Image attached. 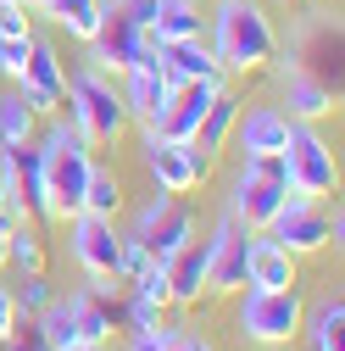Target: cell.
Here are the masks:
<instances>
[{"label":"cell","mask_w":345,"mask_h":351,"mask_svg":"<svg viewBox=\"0 0 345 351\" xmlns=\"http://www.w3.org/2000/svg\"><path fill=\"white\" fill-rule=\"evenodd\" d=\"M206 45H212L223 73H262L279 51V28H273L262 0H218Z\"/></svg>","instance_id":"6da1fadb"},{"label":"cell","mask_w":345,"mask_h":351,"mask_svg":"<svg viewBox=\"0 0 345 351\" xmlns=\"http://www.w3.org/2000/svg\"><path fill=\"white\" fill-rule=\"evenodd\" d=\"M62 112H67V123H73L95 151L123 145V134L134 128V117H128V106H123L117 78L101 73V67H90V62H84L78 73H67V106H62Z\"/></svg>","instance_id":"7a4b0ae2"},{"label":"cell","mask_w":345,"mask_h":351,"mask_svg":"<svg viewBox=\"0 0 345 351\" xmlns=\"http://www.w3.org/2000/svg\"><path fill=\"white\" fill-rule=\"evenodd\" d=\"M34 145H39V156H45L51 206H56V217L67 223V217L84 206V184H90V167H95V145L84 140L62 112H56V117H45V128L34 134Z\"/></svg>","instance_id":"3957f363"},{"label":"cell","mask_w":345,"mask_h":351,"mask_svg":"<svg viewBox=\"0 0 345 351\" xmlns=\"http://www.w3.org/2000/svg\"><path fill=\"white\" fill-rule=\"evenodd\" d=\"M301 324H307V295L295 285H284V290H256V285L234 290V335L240 340L273 351V346H290L301 335Z\"/></svg>","instance_id":"277c9868"},{"label":"cell","mask_w":345,"mask_h":351,"mask_svg":"<svg viewBox=\"0 0 345 351\" xmlns=\"http://www.w3.org/2000/svg\"><path fill=\"white\" fill-rule=\"evenodd\" d=\"M0 184H6V206L28 223H62L56 206H51V179H45V156L39 145H0Z\"/></svg>","instance_id":"5b68a950"},{"label":"cell","mask_w":345,"mask_h":351,"mask_svg":"<svg viewBox=\"0 0 345 351\" xmlns=\"http://www.w3.org/2000/svg\"><path fill=\"white\" fill-rule=\"evenodd\" d=\"M284 162H290V190H295V195L323 201V195L340 190V156H334V145L318 134V123H290Z\"/></svg>","instance_id":"8992f818"},{"label":"cell","mask_w":345,"mask_h":351,"mask_svg":"<svg viewBox=\"0 0 345 351\" xmlns=\"http://www.w3.org/2000/svg\"><path fill=\"white\" fill-rule=\"evenodd\" d=\"M117 78H123L117 90H123L128 117H134L140 128H145V123H156V117H162V106H167V95H172V84H167V73H162V39H151V34H145L140 56L128 62Z\"/></svg>","instance_id":"52a82bcc"},{"label":"cell","mask_w":345,"mask_h":351,"mask_svg":"<svg viewBox=\"0 0 345 351\" xmlns=\"http://www.w3.org/2000/svg\"><path fill=\"white\" fill-rule=\"evenodd\" d=\"M145 167H151V184L162 195H190V190L206 184V173H212V162L190 140H156L151 128H145Z\"/></svg>","instance_id":"ba28073f"},{"label":"cell","mask_w":345,"mask_h":351,"mask_svg":"<svg viewBox=\"0 0 345 351\" xmlns=\"http://www.w3.org/2000/svg\"><path fill=\"white\" fill-rule=\"evenodd\" d=\"M17 95L39 112V117H56L67 106V62L56 51V39L45 34H34V51H28V67L17 78Z\"/></svg>","instance_id":"9c48e42d"},{"label":"cell","mask_w":345,"mask_h":351,"mask_svg":"<svg viewBox=\"0 0 345 351\" xmlns=\"http://www.w3.org/2000/svg\"><path fill=\"white\" fill-rule=\"evenodd\" d=\"M268 234L290 251V256H312V251H323L329 240H334V217L312 201V195H284V212L268 223Z\"/></svg>","instance_id":"30bf717a"},{"label":"cell","mask_w":345,"mask_h":351,"mask_svg":"<svg viewBox=\"0 0 345 351\" xmlns=\"http://www.w3.org/2000/svg\"><path fill=\"white\" fill-rule=\"evenodd\" d=\"M284 195H290V184L284 179H268L262 167H240L234 173V201H229V217L240 229H251V234H268V223L284 212Z\"/></svg>","instance_id":"8fae6325"},{"label":"cell","mask_w":345,"mask_h":351,"mask_svg":"<svg viewBox=\"0 0 345 351\" xmlns=\"http://www.w3.org/2000/svg\"><path fill=\"white\" fill-rule=\"evenodd\" d=\"M140 45H145V28L128 17L117 0H101V28H95V39H90V67H101V73H123L128 62L140 56Z\"/></svg>","instance_id":"7c38bea8"},{"label":"cell","mask_w":345,"mask_h":351,"mask_svg":"<svg viewBox=\"0 0 345 351\" xmlns=\"http://www.w3.org/2000/svg\"><path fill=\"white\" fill-rule=\"evenodd\" d=\"M117 245H123L117 217H95V212L67 217V251L84 274H117Z\"/></svg>","instance_id":"4fadbf2b"},{"label":"cell","mask_w":345,"mask_h":351,"mask_svg":"<svg viewBox=\"0 0 345 351\" xmlns=\"http://www.w3.org/2000/svg\"><path fill=\"white\" fill-rule=\"evenodd\" d=\"M223 95V78H195V84H172V95L162 106L156 123H145L156 140H190L195 134V123L206 117V106Z\"/></svg>","instance_id":"5bb4252c"},{"label":"cell","mask_w":345,"mask_h":351,"mask_svg":"<svg viewBox=\"0 0 345 351\" xmlns=\"http://www.w3.org/2000/svg\"><path fill=\"white\" fill-rule=\"evenodd\" d=\"M279 95H284V106H290V112H284L290 123H323V117L340 112V90H334L329 78H318L312 67H301V62L284 67Z\"/></svg>","instance_id":"9a60e30c"},{"label":"cell","mask_w":345,"mask_h":351,"mask_svg":"<svg viewBox=\"0 0 345 351\" xmlns=\"http://www.w3.org/2000/svg\"><path fill=\"white\" fill-rule=\"evenodd\" d=\"M284 140H290V117H284V106H240V117H234V151H245V156H273V151H284Z\"/></svg>","instance_id":"2e32d148"},{"label":"cell","mask_w":345,"mask_h":351,"mask_svg":"<svg viewBox=\"0 0 345 351\" xmlns=\"http://www.w3.org/2000/svg\"><path fill=\"white\" fill-rule=\"evenodd\" d=\"M245 285H256V290L301 285V256H290L273 234H251V245H245Z\"/></svg>","instance_id":"e0dca14e"},{"label":"cell","mask_w":345,"mask_h":351,"mask_svg":"<svg viewBox=\"0 0 345 351\" xmlns=\"http://www.w3.org/2000/svg\"><path fill=\"white\" fill-rule=\"evenodd\" d=\"M206 268H212V234H206V240H190L179 256L167 262L172 306H201V295H206Z\"/></svg>","instance_id":"ac0fdd59"},{"label":"cell","mask_w":345,"mask_h":351,"mask_svg":"<svg viewBox=\"0 0 345 351\" xmlns=\"http://www.w3.org/2000/svg\"><path fill=\"white\" fill-rule=\"evenodd\" d=\"M162 73H167V84H195V78H229L223 67H218V56H212V45L201 34H190V39H172V45H162Z\"/></svg>","instance_id":"d6986e66"},{"label":"cell","mask_w":345,"mask_h":351,"mask_svg":"<svg viewBox=\"0 0 345 351\" xmlns=\"http://www.w3.org/2000/svg\"><path fill=\"white\" fill-rule=\"evenodd\" d=\"M195 229H201V223H195V212H190L184 201H167V212L156 217V223H151L140 240H145V251H151L156 262H172V256H179V251L195 240Z\"/></svg>","instance_id":"ffe728a7"},{"label":"cell","mask_w":345,"mask_h":351,"mask_svg":"<svg viewBox=\"0 0 345 351\" xmlns=\"http://www.w3.org/2000/svg\"><path fill=\"white\" fill-rule=\"evenodd\" d=\"M234 117H240V101H234V95L223 90L218 101L206 106V117L195 123V134H190V145H195V151H201L206 162H218V156L229 151V140H234Z\"/></svg>","instance_id":"44dd1931"},{"label":"cell","mask_w":345,"mask_h":351,"mask_svg":"<svg viewBox=\"0 0 345 351\" xmlns=\"http://www.w3.org/2000/svg\"><path fill=\"white\" fill-rule=\"evenodd\" d=\"M6 268L17 274H51V251H45V229L17 217L12 234H6Z\"/></svg>","instance_id":"7402d4cb"},{"label":"cell","mask_w":345,"mask_h":351,"mask_svg":"<svg viewBox=\"0 0 345 351\" xmlns=\"http://www.w3.org/2000/svg\"><path fill=\"white\" fill-rule=\"evenodd\" d=\"M301 335L312 340V351H345V301L340 295L318 301L307 313V324H301Z\"/></svg>","instance_id":"603a6c76"},{"label":"cell","mask_w":345,"mask_h":351,"mask_svg":"<svg viewBox=\"0 0 345 351\" xmlns=\"http://www.w3.org/2000/svg\"><path fill=\"white\" fill-rule=\"evenodd\" d=\"M145 34L162 39V45L190 39V34H201V6H195V0H156V17H151Z\"/></svg>","instance_id":"cb8c5ba5"},{"label":"cell","mask_w":345,"mask_h":351,"mask_svg":"<svg viewBox=\"0 0 345 351\" xmlns=\"http://www.w3.org/2000/svg\"><path fill=\"white\" fill-rule=\"evenodd\" d=\"M39 134V112L17 95V84L0 95V145H28Z\"/></svg>","instance_id":"d4e9b609"},{"label":"cell","mask_w":345,"mask_h":351,"mask_svg":"<svg viewBox=\"0 0 345 351\" xmlns=\"http://www.w3.org/2000/svg\"><path fill=\"white\" fill-rule=\"evenodd\" d=\"M78 212H95V217H123V179L112 167H90V184H84V206Z\"/></svg>","instance_id":"484cf974"},{"label":"cell","mask_w":345,"mask_h":351,"mask_svg":"<svg viewBox=\"0 0 345 351\" xmlns=\"http://www.w3.org/2000/svg\"><path fill=\"white\" fill-rule=\"evenodd\" d=\"M51 23L67 28V39L90 45L95 28H101V0H56V6H51Z\"/></svg>","instance_id":"4316f807"},{"label":"cell","mask_w":345,"mask_h":351,"mask_svg":"<svg viewBox=\"0 0 345 351\" xmlns=\"http://www.w3.org/2000/svg\"><path fill=\"white\" fill-rule=\"evenodd\" d=\"M128 290H134V295H145L151 306H162V313H167V306H172V285H167V262H145V268L134 274V279H128Z\"/></svg>","instance_id":"83f0119b"},{"label":"cell","mask_w":345,"mask_h":351,"mask_svg":"<svg viewBox=\"0 0 345 351\" xmlns=\"http://www.w3.org/2000/svg\"><path fill=\"white\" fill-rule=\"evenodd\" d=\"M0 351H51V340H45V324H39L34 313H17V324L0 335Z\"/></svg>","instance_id":"f1b7e54d"},{"label":"cell","mask_w":345,"mask_h":351,"mask_svg":"<svg viewBox=\"0 0 345 351\" xmlns=\"http://www.w3.org/2000/svg\"><path fill=\"white\" fill-rule=\"evenodd\" d=\"M51 295H56L51 274H23V279L12 285V301H17V313H45V306H51Z\"/></svg>","instance_id":"f546056e"},{"label":"cell","mask_w":345,"mask_h":351,"mask_svg":"<svg viewBox=\"0 0 345 351\" xmlns=\"http://www.w3.org/2000/svg\"><path fill=\"white\" fill-rule=\"evenodd\" d=\"M128 351H190V335H184V329H172V324L134 329V335H128Z\"/></svg>","instance_id":"4dcf8cb0"},{"label":"cell","mask_w":345,"mask_h":351,"mask_svg":"<svg viewBox=\"0 0 345 351\" xmlns=\"http://www.w3.org/2000/svg\"><path fill=\"white\" fill-rule=\"evenodd\" d=\"M28 51H34V34H28V39H0V78H6V84H17V78H23Z\"/></svg>","instance_id":"1f68e13d"},{"label":"cell","mask_w":345,"mask_h":351,"mask_svg":"<svg viewBox=\"0 0 345 351\" xmlns=\"http://www.w3.org/2000/svg\"><path fill=\"white\" fill-rule=\"evenodd\" d=\"M34 34V17L23 0H0V39H28Z\"/></svg>","instance_id":"d6a6232c"},{"label":"cell","mask_w":345,"mask_h":351,"mask_svg":"<svg viewBox=\"0 0 345 351\" xmlns=\"http://www.w3.org/2000/svg\"><path fill=\"white\" fill-rule=\"evenodd\" d=\"M145 262H151V251H145V240H134V234H123V245H117V279L128 285V279H134V274L145 268Z\"/></svg>","instance_id":"836d02e7"},{"label":"cell","mask_w":345,"mask_h":351,"mask_svg":"<svg viewBox=\"0 0 345 351\" xmlns=\"http://www.w3.org/2000/svg\"><path fill=\"white\" fill-rule=\"evenodd\" d=\"M17 324V301H12V279H0V335Z\"/></svg>","instance_id":"e575fe53"},{"label":"cell","mask_w":345,"mask_h":351,"mask_svg":"<svg viewBox=\"0 0 345 351\" xmlns=\"http://www.w3.org/2000/svg\"><path fill=\"white\" fill-rule=\"evenodd\" d=\"M12 223H17V212L6 206V184H0V229H12Z\"/></svg>","instance_id":"d590c367"},{"label":"cell","mask_w":345,"mask_h":351,"mask_svg":"<svg viewBox=\"0 0 345 351\" xmlns=\"http://www.w3.org/2000/svg\"><path fill=\"white\" fill-rule=\"evenodd\" d=\"M23 6H28V12H39V17H51V6H56V0H23Z\"/></svg>","instance_id":"8d00e7d4"},{"label":"cell","mask_w":345,"mask_h":351,"mask_svg":"<svg viewBox=\"0 0 345 351\" xmlns=\"http://www.w3.org/2000/svg\"><path fill=\"white\" fill-rule=\"evenodd\" d=\"M190 351H218L212 340H201V335H190Z\"/></svg>","instance_id":"74e56055"},{"label":"cell","mask_w":345,"mask_h":351,"mask_svg":"<svg viewBox=\"0 0 345 351\" xmlns=\"http://www.w3.org/2000/svg\"><path fill=\"white\" fill-rule=\"evenodd\" d=\"M6 234H12V229H0V274H6Z\"/></svg>","instance_id":"f35d334b"},{"label":"cell","mask_w":345,"mask_h":351,"mask_svg":"<svg viewBox=\"0 0 345 351\" xmlns=\"http://www.w3.org/2000/svg\"><path fill=\"white\" fill-rule=\"evenodd\" d=\"M62 351H112V346H84V340H78V346H62Z\"/></svg>","instance_id":"ab89813d"}]
</instances>
